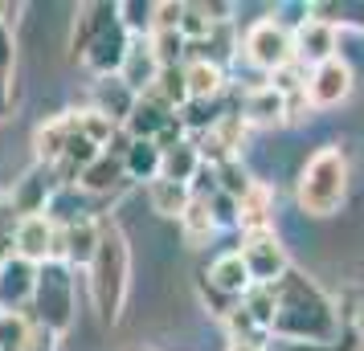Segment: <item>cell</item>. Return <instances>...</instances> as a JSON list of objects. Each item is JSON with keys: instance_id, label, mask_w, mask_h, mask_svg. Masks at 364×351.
Returning <instances> with one entry per match:
<instances>
[{"instance_id": "cell-27", "label": "cell", "mask_w": 364, "mask_h": 351, "mask_svg": "<svg viewBox=\"0 0 364 351\" xmlns=\"http://www.w3.org/2000/svg\"><path fill=\"white\" fill-rule=\"evenodd\" d=\"M37 323L25 311H0V351H29Z\"/></svg>"}, {"instance_id": "cell-28", "label": "cell", "mask_w": 364, "mask_h": 351, "mask_svg": "<svg viewBox=\"0 0 364 351\" xmlns=\"http://www.w3.org/2000/svg\"><path fill=\"white\" fill-rule=\"evenodd\" d=\"M209 135L221 143V151H225L230 160H242L246 139H250V123L237 115V111H225V115H217V123L209 127Z\"/></svg>"}, {"instance_id": "cell-17", "label": "cell", "mask_w": 364, "mask_h": 351, "mask_svg": "<svg viewBox=\"0 0 364 351\" xmlns=\"http://www.w3.org/2000/svg\"><path fill=\"white\" fill-rule=\"evenodd\" d=\"M70 139H74V111L46 118V123L33 131V155H37L33 164L53 167L62 155H66V143H70Z\"/></svg>"}, {"instance_id": "cell-40", "label": "cell", "mask_w": 364, "mask_h": 351, "mask_svg": "<svg viewBox=\"0 0 364 351\" xmlns=\"http://www.w3.org/2000/svg\"><path fill=\"white\" fill-rule=\"evenodd\" d=\"M13 62H17V37L13 25H0V74H13Z\"/></svg>"}, {"instance_id": "cell-35", "label": "cell", "mask_w": 364, "mask_h": 351, "mask_svg": "<svg viewBox=\"0 0 364 351\" xmlns=\"http://www.w3.org/2000/svg\"><path fill=\"white\" fill-rule=\"evenodd\" d=\"M115 9H119V25L132 37H151V4H144V0H123Z\"/></svg>"}, {"instance_id": "cell-12", "label": "cell", "mask_w": 364, "mask_h": 351, "mask_svg": "<svg viewBox=\"0 0 364 351\" xmlns=\"http://www.w3.org/2000/svg\"><path fill=\"white\" fill-rule=\"evenodd\" d=\"M33 286H37V266H29L17 253H9L0 262V311H25L33 302Z\"/></svg>"}, {"instance_id": "cell-15", "label": "cell", "mask_w": 364, "mask_h": 351, "mask_svg": "<svg viewBox=\"0 0 364 351\" xmlns=\"http://www.w3.org/2000/svg\"><path fill=\"white\" fill-rule=\"evenodd\" d=\"M135 102H139V94H135L132 86L123 82V78H99V82L90 86V111H99V115H107L115 127H123L127 118H132Z\"/></svg>"}, {"instance_id": "cell-19", "label": "cell", "mask_w": 364, "mask_h": 351, "mask_svg": "<svg viewBox=\"0 0 364 351\" xmlns=\"http://www.w3.org/2000/svg\"><path fill=\"white\" fill-rule=\"evenodd\" d=\"M237 115L246 118L250 127H282L287 123V99L270 86H250Z\"/></svg>"}, {"instance_id": "cell-47", "label": "cell", "mask_w": 364, "mask_h": 351, "mask_svg": "<svg viewBox=\"0 0 364 351\" xmlns=\"http://www.w3.org/2000/svg\"><path fill=\"white\" fill-rule=\"evenodd\" d=\"M352 351H364V343H356V347H352Z\"/></svg>"}, {"instance_id": "cell-16", "label": "cell", "mask_w": 364, "mask_h": 351, "mask_svg": "<svg viewBox=\"0 0 364 351\" xmlns=\"http://www.w3.org/2000/svg\"><path fill=\"white\" fill-rule=\"evenodd\" d=\"M237 229H242V237L274 229V188L266 180H254L250 192L237 201Z\"/></svg>"}, {"instance_id": "cell-22", "label": "cell", "mask_w": 364, "mask_h": 351, "mask_svg": "<svg viewBox=\"0 0 364 351\" xmlns=\"http://www.w3.org/2000/svg\"><path fill=\"white\" fill-rule=\"evenodd\" d=\"M123 160L119 155H111V151H102L95 164L86 167L82 176H78V188L82 192H90V196H111V192H119L123 188Z\"/></svg>"}, {"instance_id": "cell-6", "label": "cell", "mask_w": 364, "mask_h": 351, "mask_svg": "<svg viewBox=\"0 0 364 351\" xmlns=\"http://www.w3.org/2000/svg\"><path fill=\"white\" fill-rule=\"evenodd\" d=\"M246 57H250V66L266 69V74H274V69H282L287 62H295L291 29H287L279 17L254 21L246 29Z\"/></svg>"}, {"instance_id": "cell-37", "label": "cell", "mask_w": 364, "mask_h": 351, "mask_svg": "<svg viewBox=\"0 0 364 351\" xmlns=\"http://www.w3.org/2000/svg\"><path fill=\"white\" fill-rule=\"evenodd\" d=\"M197 290H200V302H205V306H209V311H213L221 323H225V318L237 311V302H242V299H230V294H221V290H217V286H209L205 278H197Z\"/></svg>"}, {"instance_id": "cell-30", "label": "cell", "mask_w": 364, "mask_h": 351, "mask_svg": "<svg viewBox=\"0 0 364 351\" xmlns=\"http://www.w3.org/2000/svg\"><path fill=\"white\" fill-rule=\"evenodd\" d=\"M74 131L82 135V139H90L99 151H107V143H111L123 127H115L107 115H99V111H90V106H86V111H74Z\"/></svg>"}, {"instance_id": "cell-13", "label": "cell", "mask_w": 364, "mask_h": 351, "mask_svg": "<svg viewBox=\"0 0 364 351\" xmlns=\"http://www.w3.org/2000/svg\"><path fill=\"white\" fill-rule=\"evenodd\" d=\"M127 45H132V33L123 29V25H111L107 33L95 37V45L82 53V66L95 74V78H115L119 66H123V57H127Z\"/></svg>"}, {"instance_id": "cell-21", "label": "cell", "mask_w": 364, "mask_h": 351, "mask_svg": "<svg viewBox=\"0 0 364 351\" xmlns=\"http://www.w3.org/2000/svg\"><path fill=\"white\" fill-rule=\"evenodd\" d=\"M200 278H205L209 286H217L221 294H230V299H246V290L254 286V282H250V274H246V266H242V257H237V250L221 253L213 266L200 274Z\"/></svg>"}, {"instance_id": "cell-42", "label": "cell", "mask_w": 364, "mask_h": 351, "mask_svg": "<svg viewBox=\"0 0 364 351\" xmlns=\"http://www.w3.org/2000/svg\"><path fill=\"white\" fill-rule=\"evenodd\" d=\"M13 115V74H0V123Z\"/></svg>"}, {"instance_id": "cell-20", "label": "cell", "mask_w": 364, "mask_h": 351, "mask_svg": "<svg viewBox=\"0 0 364 351\" xmlns=\"http://www.w3.org/2000/svg\"><path fill=\"white\" fill-rule=\"evenodd\" d=\"M172 115H176V111H172V106L156 94V90H144V94H139V102H135L132 118L123 123V131L132 135V139H156V135H160V127H164Z\"/></svg>"}, {"instance_id": "cell-39", "label": "cell", "mask_w": 364, "mask_h": 351, "mask_svg": "<svg viewBox=\"0 0 364 351\" xmlns=\"http://www.w3.org/2000/svg\"><path fill=\"white\" fill-rule=\"evenodd\" d=\"M184 139H188V131H184L181 115H172V118H168V123H164V127H160V135H156L151 143H156V147H160V151H172V147H176V143H184Z\"/></svg>"}, {"instance_id": "cell-41", "label": "cell", "mask_w": 364, "mask_h": 351, "mask_svg": "<svg viewBox=\"0 0 364 351\" xmlns=\"http://www.w3.org/2000/svg\"><path fill=\"white\" fill-rule=\"evenodd\" d=\"M266 351H336L328 343H299V339H270Z\"/></svg>"}, {"instance_id": "cell-11", "label": "cell", "mask_w": 364, "mask_h": 351, "mask_svg": "<svg viewBox=\"0 0 364 351\" xmlns=\"http://www.w3.org/2000/svg\"><path fill=\"white\" fill-rule=\"evenodd\" d=\"M53 245H58V225H53L50 213L13 221V253L25 257L29 266H46V262H53Z\"/></svg>"}, {"instance_id": "cell-45", "label": "cell", "mask_w": 364, "mask_h": 351, "mask_svg": "<svg viewBox=\"0 0 364 351\" xmlns=\"http://www.w3.org/2000/svg\"><path fill=\"white\" fill-rule=\"evenodd\" d=\"M352 331H356V339L364 343V306L356 311V318H352Z\"/></svg>"}, {"instance_id": "cell-18", "label": "cell", "mask_w": 364, "mask_h": 351, "mask_svg": "<svg viewBox=\"0 0 364 351\" xmlns=\"http://www.w3.org/2000/svg\"><path fill=\"white\" fill-rule=\"evenodd\" d=\"M156 74H160V62H156V53H151V41L148 37H132L127 57H123V66H119V78L132 86L135 94H144V90L156 86Z\"/></svg>"}, {"instance_id": "cell-25", "label": "cell", "mask_w": 364, "mask_h": 351, "mask_svg": "<svg viewBox=\"0 0 364 351\" xmlns=\"http://www.w3.org/2000/svg\"><path fill=\"white\" fill-rule=\"evenodd\" d=\"M148 204L156 217H168V221H181L184 208L193 204V188L188 184H176V180H151L148 184Z\"/></svg>"}, {"instance_id": "cell-23", "label": "cell", "mask_w": 364, "mask_h": 351, "mask_svg": "<svg viewBox=\"0 0 364 351\" xmlns=\"http://www.w3.org/2000/svg\"><path fill=\"white\" fill-rule=\"evenodd\" d=\"M184 82H188V99L213 102L225 90V69L213 57H193V62H184Z\"/></svg>"}, {"instance_id": "cell-36", "label": "cell", "mask_w": 364, "mask_h": 351, "mask_svg": "<svg viewBox=\"0 0 364 351\" xmlns=\"http://www.w3.org/2000/svg\"><path fill=\"white\" fill-rule=\"evenodd\" d=\"M270 90H279L282 99H287V94H299V90H307V69L299 66V62H287V66L282 69H274V74H270Z\"/></svg>"}, {"instance_id": "cell-5", "label": "cell", "mask_w": 364, "mask_h": 351, "mask_svg": "<svg viewBox=\"0 0 364 351\" xmlns=\"http://www.w3.org/2000/svg\"><path fill=\"white\" fill-rule=\"evenodd\" d=\"M237 257H242V266H246L254 286H274L282 274L291 269L287 245H282V237L274 233V229H266V233H246L242 245H237Z\"/></svg>"}, {"instance_id": "cell-2", "label": "cell", "mask_w": 364, "mask_h": 351, "mask_svg": "<svg viewBox=\"0 0 364 351\" xmlns=\"http://www.w3.org/2000/svg\"><path fill=\"white\" fill-rule=\"evenodd\" d=\"M86 282H90V306L99 323L115 327L127 306V290H132V245L115 221H102L99 250L86 266Z\"/></svg>"}, {"instance_id": "cell-34", "label": "cell", "mask_w": 364, "mask_h": 351, "mask_svg": "<svg viewBox=\"0 0 364 351\" xmlns=\"http://www.w3.org/2000/svg\"><path fill=\"white\" fill-rule=\"evenodd\" d=\"M151 53H156V62H160V69L164 66H184V53H188V41H184L176 29L172 33H151Z\"/></svg>"}, {"instance_id": "cell-7", "label": "cell", "mask_w": 364, "mask_h": 351, "mask_svg": "<svg viewBox=\"0 0 364 351\" xmlns=\"http://www.w3.org/2000/svg\"><path fill=\"white\" fill-rule=\"evenodd\" d=\"M62 188L53 180V167L46 164H33L25 176H21L13 192H9V208H13V217H41V213H50L53 196H58Z\"/></svg>"}, {"instance_id": "cell-26", "label": "cell", "mask_w": 364, "mask_h": 351, "mask_svg": "<svg viewBox=\"0 0 364 351\" xmlns=\"http://www.w3.org/2000/svg\"><path fill=\"white\" fill-rule=\"evenodd\" d=\"M176 225H181V237H184L188 250H205L217 233V221H213V213H209V201H200V196H193V204L184 208V217L176 221Z\"/></svg>"}, {"instance_id": "cell-8", "label": "cell", "mask_w": 364, "mask_h": 351, "mask_svg": "<svg viewBox=\"0 0 364 351\" xmlns=\"http://www.w3.org/2000/svg\"><path fill=\"white\" fill-rule=\"evenodd\" d=\"M352 86H356V74L348 66V57H331L307 74V102L311 111H331L352 94Z\"/></svg>"}, {"instance_id": "cell-9", "label": "cell", "mask_w": 364, "mask_h": 351, "mask_svg": "<svg viewBox=\"0 0 364 351\" xmlns=\"http://www.w3.org/2000/svg\"><path fill=\"white\" fill-rule=\"evenodd\" d=\"M291 45H295V62L299 66H323L331 57H340V29L336 25H323L315 17H303L291 29Z\"/></svg>"}, {"instance_id": "cell-33", "label": "cell", "mask_w": 364, "mask_h": 351, "mask_svg": "<svg viewBox=\"0 0 364 351\" xmlns=\"http://www.w3.org/2000/svg\"><path fill=\"white\" fill-rule=\"evenodd\" d=\"M250 184H254V176L242 167V160H230V164L217 167V192H225V196H233V201H242V196L250 192Z\"/></svg>"}, {"instance_id": "cell-29", "label": "cell", "mask_w": 364, "mask_h": 351, "mask_svg": "<svg viewBox=\"0 0 364 351\" xmlns=\"http://www.w3.org/2000/svg\"><path fill=\"white\" fill-rule=\"evenodd\" d=\"M197 167H200V151H197L193 139H184V143H176L172 151H164L160 176H164V180H176V184H193Z\"/></svg>"}, {"instance_id": "cell-3", "label": "cell", "mask_w": 364, "mask_h": 351, "mask_svg": "<svg viewBox=\"0 0 364 351\" xmlns=\"http://www.w3.org/2000/svg\"><path fill=\"white\" fill-rule=\"evenodd\" d=\"M352 164L340 143H323L307 155V164L295 180V201L307 217H336L348 201Z\"/></svg>"}, {"instance_id": "cell-1", "label": "cell", "mask_w": 364, "mask_h": 351, "mask_svg": "<svg viewBox=\"0 0 364 351\" xmlns=\"http://www.w3.org/2000/svg\"><path fill=\"white\" fill-rule=\"evenodd\" d=\"M340 335V318H336V302L319 290L315 278L303 269H287L274 282V323H270V339H299V343H336Z\"/></svg>"}, {"instance_id": "cell-14", "label": "cell", "mask_w": 364, "mask_h": 351, "mask_svg": "<svg viewBox=\"0 0 364 351\" xmlns=\"http://www.w3.org/2000/svg\"><path fill=\"white\" fill-rule=\"evenodd\" d=\"M115 21H119L115 4H82V9L74 13V29H70V57L82 62V53L95 45V37L107 33Z\"/></svg>"}, {"instance_id": "cell-10", "label": "cell", "mask_w": 364, "mask_h": 351, "mask_svg": "<svg viewBox=\"0 0 364 351\" xmlns=\"http://www.w3.org/2000/svg\"><path fill=\"white\" fill-rule=\"evenodd\" d=\"M99 233H102L99 217H82V221H70V225H58L53 262H62L70 269H86L90 257H95V250H99Z\"/></svg>"}, {"instance_id": "cell-43", "label": "cell", "mask_w": 364, "mask_h": 351, "mask_svg": "<svg viewBox=\"0 0 364 351\" xmlns=\"http://www.w3.org/2000/svg\"><path fill=\"white\" fill-rule=\"evenodd\" d=\"M21 13V4H9V0H0V25H13Z\"/></svg>"}, {"instance_id": "cell-32", "label": "cell", "mask_w": 364, "mask_h": 351, "mask_svg": "<svg viewBox=\"0 0 364 351\" xmlns=\"http://www.w3.org/2000/svg\"><path fill=\"white\" fill-rule=\"evenodd\" d=\"M242 311H246L262 331H270V323H274V286H250L246 299H242Z\"/></svg>"}, {"instance_id": "cell-31", "label": "cell", "mask_w": 364, "mask_h": 351, "mask_svg": "<svg viewBox=\"0 0 364 351\" xmlns=\"http://www.w3.org/2000/svg\"><path fill=\"white\" fill-rule=\"evenodd\" d=\"M160 99L172 106V111H181L184 102H188V82H184V66H164L156 74V86H151Z\"/></svg>"}, {"instance_id": "cell-4", "label": "cell", "mask_w": 364, "mask_h": 351, "mask_svg": "<svg viewBox=\"0 0 364 351\" xmlns=\"http://www.w3.org/2000/svg\"><path fill=\"white\" fill-rule=\"evenodd\" d=\"M74 269L62 266V262H46V266H37V286H33V302H29V311H33V323L37 327H46L50 335H62L74 327Z\"/></svg>"}, {"instance_id": "cell-24", "label": "cell", "mask_w": 364, "mask_h": 351, "mask_svg": "<svg viewBox=\"0 0 364 351\" xmlns=\"http://www.w3.org/2000/svg\"><path fill=\"white\" fill-rule=\"evenodd\" d=\"M160 164H164V151L156 147L151 139H132V147L123 151V176L139 180V184L160 180Z\"/></svg>"}, {"instance_id": "cell-44", "label": "cell", "mask_w": 364, "mask_h": 351, "mask_svg": "<svg viewBox=\"0 0 364 351\" xmlns=\"http://www.w3.org/2000/svg\"><path fill=\"white\" fill-rule=\"evenodd\" d=\"M13 208H9V196H0V237H4V229H9V225H13Z\"/></svg>"}, {"instance_id": "cell-38", "label": "cell", "mask_w": 364, "mask_h": 351, "mask_svg": "<svg viewBox=\"0 0 364 351\" xmlns=\"http://www.w3.org/2000/svg\"><path fill=\"white\" fill-rule=\"evenodd\" d=\"M209 213H213L217 229H237V201H233V196L213 192V196H209Z\"/></svg>"}, {"instance_id": "cell-46", "label": "cell", "mask_w": 364, "mask_h": 351, "mask_svg": "<svg viewBox=\"0 0 364 351\" xmlns=\"http://www.w3.org/2000/svg\"><path fill=\"white\" fill-rule=\"evenodd\" d=\"M127 351H151V347H127Z\"/></svg>"}]
</instances>
